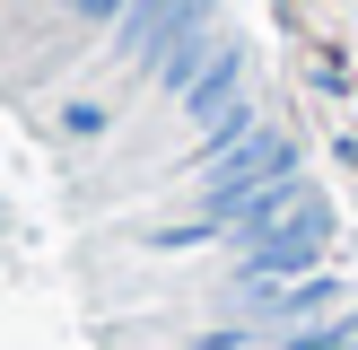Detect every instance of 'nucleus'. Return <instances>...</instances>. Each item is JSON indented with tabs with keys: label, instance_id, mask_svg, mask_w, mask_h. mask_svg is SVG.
<instances>
[{
	"label": "nucleus",
	"instance_id": "f257e3e1",
	"mask_svg": "<svg viewBox=\"0 0 358 350\" xmlns=\"http://www.w3.org/2000/svg\"><path fill=\"white\" fill-rule=\"evenodd\" d=\"M227 245H236V280L245 289H262V280H306L315 262H324V245H332V210L315 202V184H306L280 219L245 227V237H227Z\"/></svg>",
	"mask_w": 358,
	"mask_h": 350
},
{
	"label": "nucleus",
	"instance_id": "f03ea898",
	"mask_svg": "<svg viewBox=\"0 0 358 350\" xmlns=\"http://www.w3.org/2000/svg\"><path fill=\"white\" fill-rule=\"evenodd\" d=\"M175 105H184L192 122H219L227 105H245V44H210V62L184 79V97H175Z\"/></svg>",
	"mask_w": 358,
	"mask_h": 350
},
{
	"label": "nucleus",
	"instance_id": "7ed1b4c3",
	"mask_svg": "<svg viewBox=\"0 0 358 350\" xmlns=\"http://www.w3.org/2000/svg\"><path fill=\"white\" fill-rule=\"evenodd\" d=\"M245 307H254V315H289V324H297V315H324L332 307V280L324 272H306V280H262Z\"/></svg>",
	"mask_w": 358,
	"mask_h": 350
},
{
	"label": "nucleus",
	"instance_id": "20e7f679",
	"mask_svg": "<svg viewBox=\"0 0 358 350\" xmlns=\"http://www.w3.org/2000/svg\"><path fill=\"white\" fill-rule=\"evenodd\" d=\"M52 122H62V140H79V149H87V140H105V132H114V97H70Z\"/></svg>",
	"mask_w": 358,
	"mask_h": 350
},
{
	"label": "nucleus",
	"instance_id": "39448f33",
	"mask_svg": "<svg viewBox=\"0 0 358 350\" xmlns=\"http://www.w3.org/2000/svg\"><path fill=\"white\" fill-rule=\"evenodd\" d=\"M350 342H358V324H324V315L297 324V332H280V350H350Z\"/></svg>",
	"mask_w": 358,
	"mask_h": 350
},
{
	"label": "nucleus",
	"instance_id": "423d86ee",
	"mask_svg": "<svg viewBox=\"0 0 358 350\" xmlns=\"http://www.w3.org/2000/svg\"><path fill=\"white\" fill-rule=\"evenodd\" d=\"M52 9H70V18H79V27H114V18L131 9V0H52Z\"/></svg>",
	"mask_w": 358,
	"mask_h": 350
}]
</instances>
